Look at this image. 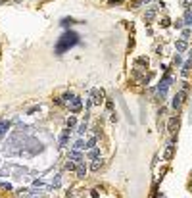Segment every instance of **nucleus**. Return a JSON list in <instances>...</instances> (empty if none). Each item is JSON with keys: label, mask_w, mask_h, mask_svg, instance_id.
Masks as SVG:
<instances>
[{"label": "nucleus", "mask_w": 192, "mask_h": 198, "mask_svg": "<svg viewBox=\"0 0 192 198\" xmlns=\"http://www.w3.org/2000/svg\"><path fill=\"white\" fill-rule=\"evenodd\" d=\"M75 44H79V35L73 31H67L65 35H62V37L58 39V44H56V54L62 56L65 50H69V48H73Z\"/></svg>", "instance_id": "1"}, {"label": "nucleus", "mask_w": 192, "mask_h": 198, "mask_svg": "<svg viewBox=\"0 0 192 198\" xmlns=\"http://www.w3.org/2000/svg\"><path fill=\"white\" fill-rule=\"evenodd\" d=\"M169 85H171V77H169V73H165V77L161 79L160 85H158V92H160V96H161V98L165 96V92H167Z\"/></svg>", "instance_id": "2"}, {"label": "nucleus", "mask_w": 192, "mask_h": 198, "mask_svg": "<svg viewBox=\"0 0 192 198\" xmlns=\"http://www.w3.org/2000/svg\"><path fill=\"white\" fill-rule=\"evenodd\" d=\"M183 98H184V91H181V92H177L175 94V98H173V108L177 110V108H181V104H183Z\"/></svg>", "instance_id": "3"}, {"label": "nucleus", "mask_w": 192, "mask_h": 198, "mask_svg": "<svg viewBox=\"0 0 192 198\" xmlns=\"http://www.w3.org/2000/svg\"><path fill=\"white\" fill-rule=\"evenodd\" d=\"M67 106H69V110H71V112H79V110H81V100L75 96L73 100H69V102H67Z\"/></svg>", "instance_id": "4"}, {"label": "nucleus", "mask_w": 192, "mask_h": 198, "mask_svg": "<svg viewBox=\"0 0 192 198\" xmlns=\"http://www.w3.org/2000/svg\"><path fill=\"white\" fill-rule=\"evenodd\" d=\"M102 96H104V92H102V91H92V100L88 102V104H100Z\"/></svg>", "instance_id": "5"}, {"label": "nucleus", "mask_w": 192, "mask_h": 198, "mask_svg": "<svg viewBox=\"0 0 192 198\" xmlns=\"http://www.w3.org/2000/svg\"><path fill=\"white\" fill-rule=\"evenodd\" d=\"M156 12H158V8H156V6H152V8H150V10H148V12H146V15H144V21H146V23H150L152 19H154Z\"/></svg>", "instance_id": "6"}, {"label": "nucleus", "mask_w": 192, "mask_h": 198, "mask_svg": "<svg viewBox=\"0 0 192 198\" xmlns=\"http://www.w3.org/2000/svg\"><path fill=\"white\" fill-rule=\"evenodd\" d=\"M69 133H71V129H65L64 133L60 135V146H65V144H67V138H69Z\"/></svg>", "instance_id": "7"}, {"label": "nucleus", "mask_w": 192, "mask_h": 198, "mask_svg": "<svg viewBox=\"0 0 192 198\" xmlns=\"http://www.w3.org/2000/svg\"><path fill=\"white\" fill-rule=\"evenodd\" d=\"M177 127H179V119H177V117H173V119L169 121V133H171V135H175Z\"/></svg>", "instance_id": "8"}, {"label": "nucleus", "mask_w": 192, "mask_h": 198, "mask_svg": "<svg viewBox=\"0 0 192 198\" xmlns=\"http://www.w3.org/2000/svg\"><path fill=\"white\" fill-rule=\"evenodd\" d=\"M85 173H87V166H85V161H81L77 167V177H85Z\"/></svg>", "instance_id": "9"}, {"label": "nucleus", "mask_w": 192, "mask_h": 198, "mask_svg": "<svg viewBox=\"0 0 192 198\" xmlns=\"http://www.w3.org/2000/svg\"><path fill=\"white\" fill-rule=\"evenodd\" d=\"M184 23L186 25H192V10L186 8V14H184Z\"/></svg>", "instance_id": "10"}, {"label": "nucleus", "mask_w": 192, "mask_h": 198, "mask_svg": "<svg viewBox=\"0 0 192 198\" xmlns=\"http://www.w3.org/2000/svg\"><path fill=\"white\" fill-rule=\"evenodd\" d=\"M186 41H179L177 42V52H184V50H186Z\"/></svg>", "instance_id": "11"}, {"label": "nucleus", "mask_w": 192, "mask_h": 198, "mask_svg": "<svg viewBox=\"0 0 192 198\" xmlns=\"http://www.w3.org/2000/svg\"><path fill=\"white\" fill-rule=\"evenodd\" d=\"M6 131H8V123L6 121H0V138L6 135Z\"/></svg>", "instance_id": "12"}, {"label": "nucleus", "mask_w": 192, "mask_h": 198, "mask_svg": "<svg viewBox=\"0 0 192 198\" xmlns=\"http://www.w3.org/2000/svg\"><path fill=\"white\" fill-rule=\"evenodd\" d=\"M88 158H92V160H98V158H100V152H98L96 148H90V152H88Z\"/></svg>", "instance_id": "13"}, {"label": "nucleus", "mask_w": 192, "mask_h": 198, "mask_svg": "<svg viewBox=\"0 0 192 198\" xmlns=\"http://www.w3.org/2000/svg\"><path fill=\"white\" fill-rule=\"evenodd\" d=\"M171 154H173V144H167V150H165L163 158H165V160H169V158H171Z\"/></svg>", "instance_id": "14"}, {"label": "nucleus", "mask_w": 192, "mask_h": 198, "mask_svg": "<svg viewBox=\"0 0 192 198\" xmlns=\"http://www.w3.org/2000/svg\"><path fill=\"white\" fill-rule=\"evenodd\" d=\"M73 23H75L73 18H65V19H62V25H64V27H69V25H73Z\"/></svg>", "instance_id": "15"}, {"label": "nucleus", "mask_w": 192, "mask_h": 198, "mask_svg": "<svg viewBox=\"0 0 192 198\" xmlns=\"http://www.w3.org/2000/svg\"><path fill=\"white\" fill-rule=\"evenodd\" d=\"M83 148H87V144L83 143V140H77V143L73 144V150H83Z\"/></svg>", "instance_id": "16"}, {"label": "nucleus", "mask_w": 192, "mask_h": 198, "mask_svg": "<svg viewBox=\"0 0 192 198\" xmlns=\"http://www.w3.org/2000/svg\"><path fill=\"white\" fill-rule=\"evenodd\" d=\"M75 125H77V119H75L73 115H71V117H69V119H67V129H73Z\"/></svg>", "instance_id": "17"}, {"label": "nucleus", "mask_w": 192, "mask_h": 198, "mask_svg": "<svg viewBox=\"0 0 192 198\" xmlns=\"http://www.w3.org/2000/svg\"><path fill=\"white\" fill-rule=\"evenodd\" d=\"M69 160H81V154H79L77 150H71V152H69Z\"/></svg>", "instance_id": "18"}, {"label": "nucleus", "mask_w": 192, "mask_h": 198, "mask_svg": "<svg viewBox=\"0 0 192 198\" xmlns=\"http://www.w3.org/2000/svg\"><path fill=\"white\" fill-rule=\"evenodd\" d=\"M100 167H102V160H100V158H98V160H96L94 164H92V171H98V169H100Z\"/></svg>", "instance_id": "19"}, {"label": "nucleus", "mask_w": 192, "mask_h": 198, "mask_svg": "<svg viewBox=\"0 0 192 198\" xmlns=\"http://www.w3.org/2000/svg\"><path fill=\"white\" fill-rule=\"evenodd\" d=\"M85 131H87V121H85V123H81V125H79L77 133H79V135H85Z\"/></svg>", "instance_id": "20"}, {"label": "nucleus", "mask_w": 192, "mask_h": 198, "mask_svg": "<svg viewBox=\"0 0 192 198\" xmlns=\"http://www.w3.org/2000/svg\"><path fill=\"white\" fill-rule=\"evenodd\" d=\"M65 169H69V171H75L77 167H75V164H73V161H67V164H65Z\"/></svg>", "instance_id": "21"}, {"label": "nucleus", "mask_w": 192, "mask_h": 198, "mask_svg": "<svg viewBox=\"0 0 192 198\" xmlns=\"http://www.w3.org/2000/svg\"><path fill=\"white\" fill-rule=\"evenodd\" d=\"M94 144H96V138L92 137V138H88V143H87V148H94Z\"/></svg>", "instance_id": "22"}, {"label": "nucleus", "mask_w": 192, "mask_h": 198, "mask_svg": "<svg viewBox=\"0 0 192 198\" xmlns=\"http://www.w3.org/2000/svg\"><path fill=\"white\" fill-rule=\"evenodd\" d=\"M106 106H108V110H114V102L108 100V102H106Z\"/></svg>", "instance_id": "23"}, {"label": "nucleus", "mask_w": 192, "mask_h": 198, "mask_svg": "<svg viewBox=\"0 0 192 198\" xmlns=\"http://www.w3.org/2000/svg\"><path fill=\"white\" fill-rule=\"evenodd\" d=\"M190 4H192V0H184V6L186 8H190Z\"/></svg>", "instance_id": "24"}, {"label": "nucleus", "mask_w": 192, "mask_h": 198, "mask_svg": "<svg viewBox=\"0 0 192 198\" xmlns=\"http://www.w3.org/2000/svg\"><path fill=\"white\" fill-rule=\"evenodd\" d=\"M2 2H6V0H0V4H2Z\"/></svg>", "instance_id": "25"}, {"label": "nucleus", "mask_w": 192, "mask_h": 198, "mask_svg": "<svg viewBox=\"0 0 192 198\" xmlns=\"http://www.w3.org/2000/svg\"><path fill=\"white\" fill-rule=\"evenodd\" d=\"M142 2H150V0H142Z\"/></svg>", "instance_id": "26"}, {"label": "nucleus", "mask_w": 192, "mask_h": 198, "mask_svg": "<svg viewBox=\"0 0 192 198\" xmlns=\"http://www.w3.org/2000/svg\"><path fill=\"white\" fill-rule=\"evenodd\" d=\"M33 198H41V196H33Z\"/></svg>", "instance_id": "27"}]
</instances>
